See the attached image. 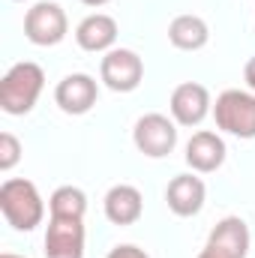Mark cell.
Instances as JSON below:
<instances>
[{"label":"cell","instance_id":"18","mask_svg":"<svg viewBox=\"0 0 255 258\" xmlns=\"http://www.w3.org/2000/svg\"><path fill=\"white\" fill-rule=\"evenodd\" d=\"M108 258H150L144 249H138V246H132V243H120V246H114Z\"/></svg>","mask_w":255,"mask_h":258},{"label":"cell","instance_id":"16","mask_svg":"<svg viewBox=\"0 0 255 258\" xmlns=\"http://www.w3.org/2000/svg\"><path fill=\"white\" fill-rule=\"evenodd\" d=\"M48 213L51 216H75L84 219L87 213V195L78 186H57L48 198Z\"/></svg>","mask_w":255,"mask_h":258},{"label":"cell","instance_id":"4","mask_svg":"<svg viewBox=\"0 0 255 258\" xmlns=\"http://www.w3.org/2000/svg\"><path fill=\"white\" fill-rule=\"evenodd\" d=\"M66 33H69V18H66L63 6L54 3V0H39L27 9L24 15V36L39 45V48H48V45H57L63 42Z\"/></svg>","mask_w":255,"mask_h":258},{"label":"cell","instance_id":"14","mask_svg":"<svg viewBox=\"0 0 255 258\" xmlns=\"http://www.w3.org/2000/svg\"><path fill=\"white\" fill-rule=\"evenodd\" d=\"M102 207H105V219L111 225H135L144 213V198L132 183H117L105 192Z\"/></svg>","mask_w":255,"mask_h":258},{"label":"cell","instance_id":"5","mask_svg":"<svg viewBox=\"0 0 255 258\" xmlns=\"http://www.w3.org/2000/svg\"><path fill=\"white\" fill-rule=\"evenodd\" d=\"M132 141L135 147L150 156V159H162L168 156L174 147H177V123L165 114H144L135 120V129H132Z\"/></svg>","mask_w":255,"mask_h":258},{"label":"cell","instance_id":"3","mask_svg":"<svg viewBox=\"0 0 255 258\" xmlns=\"http://www.w3.org/2000/svg\"><path fill=\"white\" fill-rule=\"evenodd\" d=\"M216 126L234 138H255V93L252 90H222L213 105Z\"/></svg>","mask_w":255,"mask_h":258},{"label":"cell","instance_id":"11","mask_svg":"<svg viewBox=\"0 0 255 258\" xmlns=\"http://www.w3.org/2000/svg\"><path fill=\"white\" fill-rule=\"evenodd\" d=\"M225 153L228 150H225L222 135H216L210 129L195 132L189 141H186V165H189L192 171H198V174H210V171L222 168Z\"/></svg>","mask_w":255,"mask_h":258},{"label":"cell","instance_id":"21","mask_svg":"<svg viewBox=\"0 0 255 258\" xmlns=\"http://www.w3.org/2000/svg\"><path fill=\"white\" fill-rule=\"evenodd\" d=\"M0 258H21V255H12V252H3Z\"/></svg>","mask_w":255,"mask_h":258},{"label":"cell","instance_id":"2","mask_svg":"<svg viewBox=\"0 0 255 258\" xmlns=\"http://www.w3.org/2000/svg\"><path fill=\"white\" fill-rule=\"evenodd\" d=\"M45 87V72L39 63H15L0 81V108L12 117H21L27 111H33V105L39 102Z\"/></svg>","mask_w":255,"mask_h":258},{"label":"cell","instance_id":"9","mask_svg":"<svg viewBox=\"0 0 255 258\" xmlns=\"http://www.w3.org/2000/svg\"><path fill=\"white\" fill-rule=\"evenodd\" d=\"M96 99H99V84L87 72H72V75L60 78L54 87V102L63 114H75V117L87 114L96 105Z\"/></svg>","mask_w":255,"mask_h":258},{"label":"cell","instance_id":"6","mask_svg":"<svg viewBox=\"0 0 255 258\" xmlns=\"http://www.w3.org/2000/svg\"><path fill=\"white\" fill-rule=\"evenodd\" d=\"M249 255V228L240 216H225L213 225L198 258H246Z\"/></svg>","mask_w":255,"mask_h":258},{"label":"cell","instance_id":"13","mask_svg":"<svg viewBox=\"0 0 255 258\" xmlns=\"http://www.w3.org/2000/svg\"><path fill=\"white\" fill-rule=\"evenodd\" d=\"M75 42H78V48H84L90 54L111 51L117 42V21L105 12H93L75 27Z\"/></svg>","mask_w":255,"mask_h":258},{"label":"cell","instance_id":"8","mask_svg":"<svg viewBox=\"0 0 255 258\" xmlns=\"http://www.w3.org/2000/svg\"><path fill=\"white\" fill-rule=\"evenodd\" d=\"M210 93L204 84L198 81H183L171 90V99H168V111H171V120L177 126H198L213 108H210Z\"/></svg>","mask_w":255,"mask_h":258},{"label":"cell","instance_id":"12","mask_svg":"<svg viewBox=\"0 0 255 258\" xmlns=\"http://www.w3.org/2000/svg\"><path fill=\"white\" fill-rule=\"evenodd\" d=\"M204 198H207V186H204V180L195 177V174H177V177L168 183V189H165L168 210H171L174 216H183V219L201 213Z\"/></svg>","mask_w":255,"mask_h":258},{"label":"cell","instance_id":"10","mask_svg":"<svg viewBox=\"0 0 255 258\" xmlns=\"http://www.w3.org/2000/svg\"><path fill=\"white\" fill-rule=\"evenodd\" d=\"M45 258H84V219L51 216L45 231Z\"/></svg>","mask_w":255,"mask_h":258},{"label":"cell","instance_id":"20","mask_svg":"<svg viewBox=\"0 0 255 258\" xmlns=\"http://www.w3.org/2000/svg\"><path fill=\"white\" fill-rule=\"evenodd\" d=\"M84 6H105V3H111V0H81Z\"/></svg>","mask_w":255,"mask_h":258},{"label":"cell","instance_id":"15","mask_svg":"<svg viewBox=\"0 0 255 258\" xmlns=\"http://www.w3.org/2000/svg\"><path fill=\"white\" fill-rule=\"evenodd\" d=\"M210 39V27L201 15H177L168 24V42L180 51H198Z\"/></svg>","mask_w":255,"mask_h":258},{"label":"cell","instance_id":"1","mask_svg":"<svg viewBox=\"0 0 255 258\" xmlns=\"http://www.w3.org/2000/svg\"><path fill=\"white\" fill-rule=\"evenodd\" d=\"M0 210L3 219L15 231H33L45 219V201L36 189V183L24 177H9L0 186Z\"/></svg>","mask_w":255,"mask_h":258},{"label":"cell","instance_id":"19","mask_svg":"<svg viewBox=\"0 0 255 258\" xmlns=\"http://www.w3.org/2000/svg\"><path fill=\"white\" fill-rule=\"evenodd\" d=\"M243 78H246V87L255 93V57H249V63L243 69Z\"/></svg>","mask_w":255,"mask_h":258},{"label":"cell","instance_id":"7","mask_svg":"<svg viewBox=\"0 0 255 258\" xmlns=\"http://www.w3.org/2000/svg\"><path fill=\"white\" fill-rule=\"evenodd\" d=\"M99 78L114 93H132L144 78V63L132 48H111L99 63Z\"/></svg>","mask_w":255,"mask_h":258},{"label":"cell","instance_id":"17","mask_svg":"<svg viewBox=\"0 0 255 258\" xmlns=\"http://www.w3.org/2000/svg\"><path fill=\"white\" fill-rule=\"evenodd\" d=\"M21 159V141L12 132H0V171H12Z\"/></svg>","mask_w":255,"mask_h":258}]
</instances>
